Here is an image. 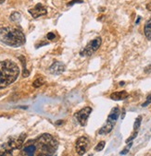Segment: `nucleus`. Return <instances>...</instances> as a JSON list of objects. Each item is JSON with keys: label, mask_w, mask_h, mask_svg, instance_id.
Returning a JSON list of instances; mask_svg holds the SVG:
<instances>
[{"label": "nucleus", "mask_w": 151, "mask_h": 156, "mask_svg": "<svg viewBox=\"0 0 151 156\" xmlns=\"http://www.w3.org/2000/svg\"><path fill=\"white\" fill-rule=\"evenodd\" d=\"M124 84H125L124 81H121V82H120V85H124Z\"/></svg>", "instance_id": "26"}, {"label": "nucleus", "mask_w": 151, "mask_h": 156, "mask_svg": "<svg viewBox=\"0 0 151 156\" xmlns=\"http://www.w3.org/2000/svg\"><path fill=\"white\" fill-rule=\"evenodd\" d=\"M101 42H102V40L100 37H97V38L92 40L86 46V47L81 51V56H92L100 47V45H101Z\"/></svg>", "instance_id": "4"}, {"label": "nucleus", "mask_w": 151, "mask_h": 156, "mask_svg": "<svg viewBox=\"0 0 151 156\" xmlns=\"http://www.w3.org/2000/svg\"><path fill=\"white\" fill-rule=\"evenodd\" d=\"M141 122H142V116H139L138 117H136V121H135V124H133V130L135 131H138L140 126H141Z\"/></svg>", "instance_id": "16"}, {"label": "nucleus", "mask_w": 151, "mask_h": 156, "mask_svg": "<svg viewBox=\"0 0 151 156\" xmlns=\"http://www.w3.org/2000/svg\"><path fill=\"white\" fill-rule=\"evenodd\" d=\"M25 138H26V134L25 133H22L19 137L17 138H11L8 142V147L14 151V150H20L23 143H24V140H25Z\"/></svg>", "instance_id": "7"}, {"label": "nucleus", "mask_w": 151, "mask_h": 156, "mask_svg": "<svg viewBox=\"0 0 151 156\" xmlns=\"http://www.w3.org/2000/svg\"><path fill=\"white\" fill-rule=\"evenodd\" d=\"M21 19H22V15L19 12H13L9 17V20L13 22H18L21 21Z\"/></svg>", "instance_id": "15"}, {"label": "nucleus", "mask_w": 151, "mask_h": 156, "mask_svg": "<svg viewBox=\"0 0 151 156\" xmlns=\"http://www.w3.org/2000/svg\"><path fill=\"white\" fill-rule=\"evenodd\" d=\"M146 9L149 10V11H151V3H149V4L146 5Z\"/></svg>", "instance_id": "25"}, {"label": "nucleus", "mask_w": 151, "mask_h": 156, "mask_svg": "<svg viewBox=\"0 0 151 156\" xmlns=\"http://www.w3.org/2000/svg\"><path fill=\"white\" fill-rule=\"evenodd\" d=\"M35 146V156H53L58 150V142L50 134L44 133L33 139Z\"/></svg>", "instance_id": "1"}, {"label": "nucleus", "mask_w": 151, "mask_h": 156, "mask_svg": "<svg viewBox=\"0 0 151 156\" xmlns=\"http://www.w3.org/2000/svg\"><path fill=\"white\" fill-rule=\"evenodd\" d=\"M25 35L18 28L4 27L0 29V43L11 47H19L25 43Z\"/></svg>", "instance_id": "3"}, {"label": "nucleus", "mask_w": 151, "mask_h": 156, "mask_svg": "<svg viewBox=\"0 0 151 156\" xmlns=\"http://www.w3.org/2000/svg\"><path fill=\"white\" fill-rule=\"evenodd\" d=\"M119 116H120V108L118 106H116L114 108H112V110L110 111L109 115V117H108V121H110L114 124H116V121L118 120L119 118Z\"/></svg>", "instance_id": "12"}, {"label": "nucleus", "mask_w": 151, "mask_h": 156, "mask_svg": "<svg viewBox=\"0 0 151 156\" xmlns=\"http://www.w3.org/2000/svg\"><path fill=\"white\" fill-rule=\"evenodd\" d=\"M91 113H92V108L87 106V107L81 109V110L78 111L77 113H75L74 117L77 119V121L80 123L81 126L85 127L87 124V120H88V117H89Z\"/></svg>", "instance_id": "5"}, {"label": "nucleus", "mask_w": 151, "mask_h": 156, "mask_svg": "<svg viewBox=\"0 0 151 156\" xmlns=\"http://www.w3.org/2000/svg\"><path fill=\"white\" fill-rule=\"evenodd\" d=\"M5 2V0H0V4H2V3H4Z\"/></svg>", "instance_id": "27"}, {"label": "nucleus", "mask_w": 151, "mask_h": 156, "mask_svg": "<svg viewBox=\"0 0 151 156\" xmlns=\"http://www.w3.org/2000/svg\"><path fill=\"white\" fill-rule=\"evenodd\" d=\"M128 96H129V94L127 91H121L112 92L110 94V99L113 101H122V100H125Z\"/></svg>", "instance_id": "10"}, {"label": "nucleus", "mask_w": 151, "mask_h": 156, "mask_svg": "<svg viewBox=\"0 0 151 156\" xmlns=\"http://www.w3.org/2000/svg\"><path fill=\"white\" fill-rule=\"evenodd\" d=\"M49 71L53 75H59L65 71V66L60 62H55L49 68Z\"/></svg>", "instance_id": "9"}, {"label": "nucleus", "mask_w": 151, "mask_h": 156, "mask_svg": "<svg viewBox=\"0 0 151 156\" xmlns=\"http://www.w3.org/2000/svg\"><path fill=\"white\" fill-rule=\"evenodd\" d=\"M89 145H90V142L87 137H80L77 140H76V143H75V150H76V152L79 154V155H83L87 149L89 148Z\"/></svg>", "instance_id": "6"}, {"label": "nucleus", "mask_w": 151, "mask_h": 156, "mask_svg": "<svg viewBox=\"0 0 151 156\" xmlns=\"http://www.w3.org/2000/svg\"><path fill=\"white\" fill-rule=\"evenodd\" d=\"M46 37H47V39H48V40L52 41V40H54V39L56 38V34H55V33H47V35H46Z\"/></svg>", "instance_id": "21"}, {"label": "nucleus", "mask_w": 151, "mask_h": 156, "mask_svg": "<svg viewBox=\"0 0 151 156\" xmlns=\"http://www.w3.org/2000/svg\"><path fill=\"white\" fill-rule=\"evenodd\" d=\"M149 103H151V93H149V94L147 95V97H146V102L142 104V106H147Z\"/></svg>", "instance_id": "19"}, {"label": "nucleus", "mask_w": 151, "mask_h": 156, "mask_svg": "<svg viewBox=\"0 0 151 156\" xmlns=\"http://www.w3.org/2000/svg\"><path fill=\"white\" fill-rule=\"evenodd\" d=\"M20 74V68L16 63L10 60L0 62V90L12 84Z\"/></svg>", "instance_id": "2"}, {"label": "nucleus", "mask_w": 151, "mask_h": 156, "mask_svg": "<svg viewBox=\"0 0 151 156\" xmlns=\"http://www.w3.org/2000/svg\"><path fill=\"white\" fill-rule=\"evenodd\" d=\"M137 134H138V131H135V133H133L132 136H130V138H127V139H126V143H128V142H132V140L137 136Z\"/></svg>", "instance_id": "20"}, {"label": "nucleus", "mask_w": 151, "mask_h": 156, "mask_svg": "<svg viewBox=\"0 0 151 156\" xmlns=\"http://www.w3.org/2000/svg\"><path fill=\"white\" fill-rule=\"evenodd\" d=\"M144 33L148 40H151V17L146 22L144 27Z\"/></svg>", "instance_id": "14"}, {"label": "nucleus", "mask_w": 151, "mask_h": 156, "mask_svg": "<svg viewBox=\"0 0 151 156\" xmlns=\"http://www.w3.org/2000/svg\"><path fill=\"white\" fill-rule=\"evenodd\" d=\"M44 83H45V80L43 79V78H38V79H36L35 81H33L32 86L35 87V88H39V87H41Z\"/></svg>", "instance_id": "17"}, {"label": "nucleus", "mask_w": 151, "mask_h": 156, "mask_svg": "<svg viewBox=\"0 0 151 156\" xmlns=\"http://www.w3.org/2000/svg\"><path fill=\"white\" fill-rule=\"evenodd\" d=\"M29 13L31 14V16L33 19H37L41 16H44L47 13V9L45 6H43L42 4H37L35 5V7H33L32 8L29 9Z\"/></svg>", "instance_id": "8"}, {"label": "nucleus", "mask_w": 151, "mask_h": 156, "mask_svg": "<svg viewBox=\"0 0 151 156\" xmlns=\"http://www.w3.org/2000/svg\"><path fill=\"white\" fill-rule=\"evenodd\" d=\"M114 126H115V124H114V123H112V122H110V121H108V120H107L104 126L99 129L98 134H99V135H107V134L110 133V132H111V130L113 129Z\"/></svg>", "instance_id": "11"}, {"label": "nucleus", "mask_w": 151, "mask_h": 156, "mask_svg": "<svg viewBox=\"0 0 151 156\" xmlns=\"http://www.w3.org/2000/svg\"><path fill=\"white\" fill-rule=\"evenodd\" d=\"M145 72L146 73H151V65H149L147 68H145Z\"/></svg>", "instance_id": "24"}, {"label": "nucleus", "mask_w": 151, "mask_h": 156, "mask_svg": "<svg viewBox=\"0 0 151 156\" xmlns=\"http://www.w3.org/2000/svg\"><path fill=\"white\" fill-rule=\"evenodd\" d=\"M105 144H106V142H98V144L96 146V148H95V150L96 151H101L104 148H105Z\"/></svg>", "instance_id": "18"}, {"label": "nucleus", "mask_w": 151, "mask_h": 156, "mask_svg": "<svg viewBox=\"0 0 151 156\" xmlns=\"http://www.w3.org/2000/svg\"><path fill=\"white\" fill-rule=\"evenodd\" d=\"M131 147H132V142L128 144V147H127V148H126L125 150H123V151H122L121 152V154H126V153H127V152L129 151V149H130Z\"/></svg>", "instance_id": "23"}, {"label": "nucleus", "mask_w": 151, "mask_h": 156, "mask_svg": "<svg viewBox=\"0 0 151 156\" xmlns=\"http://www.w3.org/2000/svg\"><path fill=\"white\" fill-rule=\"evenodd\" d=\"M0 156H13L12 150L7 143L0 146Z\"/></svg>", "instance_id": "13"}, {"label": "nucleus", "mask_w": 151, "mask_h": 156, "mask_svg": "<svg viewBox=\"0 0 151 156\" xmlns=\"http://www.w3.org/2000/svg\"><path fill=\"white\" fill-rule=\"evenodd\" d=\"M75 3H82V0H72V1H71V2L68 3V6L71 7L73 4H75Z\"/></svg>", "instance_id": "22"}]
</instances>
